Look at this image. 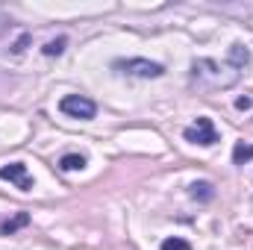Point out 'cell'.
<instances>
[{
	"mask_svg": "<svg viewBox=\"0 0 253 250\" xmlns=\"http://www.w3.org/2000/svg\"><path fill=\"white\" fill-rule=\"evenodd\" d=\"M242 77V68L230 62H218V59H194L191 62V85L200 91H221L236 85Z\"/></svg>",
	"mask_w": 253,
	"mask_h": 250,
	"instance_id": "1",
	"label": "cell"
},
{
	"mask_svg": "<svg viewBox=\"0 0 253 250\" xmlns=\"http://www.w3.org/2000/svg\"><path fill=\"white\" fill-rule=\"evenodd\" d=\"M59 109H62L68 118H80V121H91L97 115L94 100L85 97V94H65L62 100H59Z\"/></svg>",
	"mask_w": 253,
	"mask_h": 250,
	"instance_id": "2",
	"label": "cell"
},
{
	"mask_svg": "<svg viewBox=\"0 0 253 250\" xmlns=\"http://www.w3.org/2000/svg\"><path fill=\"white\" fill-rule=\"evenodd\" d=\"M115 68L121 74H129V77H141V80H156L165 74V68L159 62H150V59H118Z\"/></svg>",
	"mask_w": 253,
	"mask_h": 250,
	"instance_id": "3",
	"label": "cell"
},
{
	"mask_svg": "<svg viewBox=\"0 0 253 250\" xmlns=\"http://www.w3.org/2000/svg\"><path fill=\"white\" fill-rule=\"evenodd\" d=\"M183 138L186 141H191V144H203V147H212L215 141H218V129H215V124L209 121V118H197L191 126H186V132H183Z\"/></svg>",
	"mask_w": 253,
	"mask_h": 250,
	"instance_id": "4",
	"label": "cell"
},
{
	"mask_svg": "<svg viewBox=\"0 0 253 250\" xmlns=\"http://www.w3.org/2000/svg\"><path fill=\"white\" fill-rule=\"evenodd\" d=\"M0 180L15 183L21 191H30V188H33V177H30V171H27L24 162H9V165H3V168H0Z\"/></svg>",
	"mask_w": 253,
	"mask_h": 250,
	"instance_id": "5",
	"label": "cell"
},
{
	"mask_svg": "<svg viewBox=\"0 0 253 250\" xmlns=\"http://www.w3.org/2000/svg\"><path fill=\"white\" fill-rule=\"evenodd\" d=\"M227 59L236 65V68H242V71H245V68L251 65V50H248L245 44H239V42H236V44H230V50H227Z\"/></svg>",
	"mask_w": 253,
	"mask_h": 250,
	"instance_id": "6",
	"label": "cell"
},
{
	"mask_svg": "<svg viewBox=\"0 0 253 250\" xmlns=\"http://www.w3.org/2000/svg\"><path fill=\"white\" fill-rule=\"evenodd\" d=\"M27 224H30V215H27V212H18L12 221H3V224H0V233H3V236H12V233H18V230L27 227Z\"/></svg>",
	"mask_w": 253,
	"mask_h": 250,
	"instance_id": "7",
	"label": "cell"
},
{
	"mask_svg": "<svg viewBox=\"0 0 253 250\" xmlns=\"http://www.w3.org/2000/svg\"><path fill=\"white\" fill-rule=\"evenodd\" d=\"M189 194L194 200H212V197H215V188H212V183L200 180V183H191L189 186Z\"/></svg>",
	"mask_w": 253,
	"mask_h": 250,
	"instance_id": "8",
	"label": "cell"
},
{
	"mask_svg": "<svg viewBox=\"0 0 253 250\" xmlns=\"http://www.w3.org/2000/svg\"><path fill=\"white\" fill-rule=\"evenodd\" d=\"M59 168L62 171H83L85 168V156L83 153H65L59 159Z\"/></svg>",
	"mask_w": 253,
	"mask_h": 250,
	"instance_id": "9",
	"label": "cell"
},
{
	"mask_svg": "<svg viewBox=\"0 0 253 250\" xmlns=\"http://www.w3.org/2000/svg\"><path fill=\"white\" fill-rule=\"evenodd\" d=\"M251 159H253V144L239 141V144L233 147V162H236V165H245V162H251Z\"/></svg>",
	"mask_w": 253,
	"mask_h": 250,
	"instance_id": "10",
	"label": "cell"
},
{
	"mask_svg": "<svg viewBox=\"0 0 253 250\" xmlns=\"http://www.w3.org/2000/svg\"><path fill=\"white\" fill-rule=\"evenodd\" d=\"M65 44H68V39H65V36H59V39L47 42V44L42 47V53H44V56H62V53H65Z\"/></svg>",
	"mask_w": 253,
	"mask_h": 250,
	"instance_id": "11",
	"label": "cell"
},
{
	"mask_svg": "<svg viewBox=\"0 0 253 250\" xmlns=\"http://www.w3.org/2000/svg\"><path fill=\"white\" fill-rule=\"evenodd\" d=\"M159 250H191V245L186 239H177V236H174V239H165V242L159 245Z\"/></svg>",
	"mask_w": 253,
	"mask_h": 250,
	"instance_id": "12",
	"label": "cell"
},
{
	"mask_svg": "<svg viewBox=\"0 0 253 250\" xmlns=\"http://www.w3.org/2000/svg\"><path fill=\"white\" fill-rule=\"evenodd\" d=\"M251 106H253L251 97H239V100H236V109H251Z\"/></svg>",
	"mask_w": 253,
	"mask_h": 250,
	"instance_id": "13",
	"label": "cell"
}]
</instances>
